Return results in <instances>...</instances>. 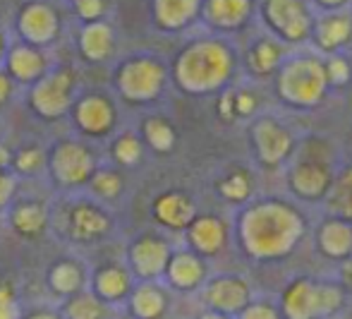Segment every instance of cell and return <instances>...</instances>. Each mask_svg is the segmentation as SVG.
Returning a JSON list of instances; mask_svg holds the SVG:
<instances>
[{"label": "cell", "mask_w": 352, "mask_h": 319, "mask_svg": "<svg viewBox=\"0 0 352 319\" xmlns=\"http://www.w3.org/2000/svg\"><path fill=\"white\" fill-rule=\"evenodd\" d=\"M127 269L140 281H156L170 259V247L156 233H144L127 245Z\"/></svg>", "instance_id": "cell-11"}, {"label": "cell", "mask_w": 352, "mask_h": 319, "mask_svg": "<svg viewBox=\"0 0 352 319\" xmlns=\"http://www.w3.org/2000/svg\"><path fill=\"white\" fill-rule=\"evenodd\" d=\"M98 166L101 161H98L96 149L82 137L58 139L48 152L46 161V171L51 173L53 183L65 192H77L87 187Z\"/></svg>", "instance_id": "cell-3"}, {"label": "cell", "mask_w": 352, "mask_h": 319, "mask_svg": "<svg viewBox=\"0 0 352 319\" xmlns=\"http://www.w3.org/2000/svg\"><path fill=\"white\" fill-rule=\"evenodd\" d=\"M321 245L331 252V255H345L352 247V231L343 221H331L321 231Z\"/></svg>", "instance_id": "cell-33"}, {"label": "cell", "mask_w": 352, "mask_h": 319, "mask_svg": "<svg viewBox=\"0 0 352 319\" xmlns=\"http://www.w3.org/2000/svg\"><path fill=\"white\" fill-rule=\"evenodd\" d=\"M168 82V70L153 56H132L113 72V89L125 103L146 106L161 96Z\"/></svg>", "instance_id": "cell-4"}, {"label": "cell", "mask_w": 352, "mask_h": 319, "mask_svg": "<svg viewBox=\"0 0 352 319\" xmlns=\"http://www.w3.org/2000/svg\"><path fill=\"white\" fill-rule=\"evenodd\" d=\"M187 228H190L187 236H190V243L197 252L213 255V252L221 250L223 238H226V228H223V223L216 216H201V218L195 216Z\"/></svg>", "instance_id": "cell-25"}, {"label": "cell", "mask_w": 352, "mask_h": 319, "mask_svg": "<svg viewBox=\"0 0 352 319\" xmlns=\"http://www.w3.org/2000/svg\"><path fill=\"white\" fill-rule=\"evenodd\" d=\"M256 149L259 156L266 163H278L287 152H290V134L285 132L280 125H276L274 121H261L256 125Z\"/></svg>", "instance_id": "cell-24"}, {"label": "cell", "mask_w": 352, "mask_h": 319, "mask_svg": "<svg viewBox=\"0 0 352 319\" xmlns=\"http://www.w3.org/2000/svg\"><path fill=\"white\" fill-rule=\"evenodd\" d=\"M311 37H314L316 46L326 53H333L343 48L352 39V14L345 10L338 12H324L319 19H314L311 27Z\"/></svg>", "instance_id": "cell-19"}, {"label": "cell", "mask_w": 352, "mask_h": 319, "mask_svg": "<svg viewBox=\"0 0 352 319\" xmlns=\"http://www.w3.org/2000/svg\"><path fill=\"white\" fill-rule=\"evenodd\" d=\"M163 274H166L173 286L185 291V288H195L201 281L204 264H201V259L195 252H175V255L170 252V259H168Z\"/></svg>", "instance_id": "cell-23"}, {"label": "cell", "mask_w": 352, "mask_h": 319, "mask_svg": "<svg viewBox=\"0 0 352 319\" xmlns=\"http://www.w3.org/2000/svg\"><path fill=\"white\" fill-rule=\"evenodd\" d=\"M324 68H326V79H329V82H333V84H343V82H348V77H350V68H348V63H345L343 58L333 56L329 63L324 65Z\"/></svg>", "instance_id": "cell-38"}, {"label": "cell", "mask_w": 352, "mask_h": 319, "mask_svg": "<svg viewBox=\"0 0 352 319\" xmlns=\"http://www.w3.org/2000/svg\"><path fill=\"white\" fill-rule=\"evenodd\" d=\"M0 68L8 72V77L12 79L14 84L32 87L34 82H38V79L53 68V63H51V58H48V51L29 46V43L17 39V41H10L8 53H5Z\"/></svg>", "instance_id": "cell-12"}, {"label": "cell", "mask_w": 352, "mask_h": 319, "mask_svg": "<svg viewBox=\"0 0 352 319\" xmlns=\"http://www.w3.org/2000/svg\"><path fill=\"white\" fill-rule=\"evenodd\" d=\"M14 87H17V84H14L12 79L8 77V72H5V70L0 68V111H3V108L8 106L10 101H12Z\"/></svg>", "instance_id": "cell-40"}, {"label": "cell", "mask_w": 352, "mask_h": 319, "mask_svg": "<svg viewBox=\"0 0 352 319\" xmlns=\"http://www.w3.org/2000/svg\"><path fill=\"white\" fill-rule=\"evenodd\" d=\"M17 190H19V181L10 168H3L0 171V212L12 204V199L17 197Z\"/></svg>", "instance_id": "cell-36"}, {"label": "cell", "mask_w": 352, "mask_h": 319, "mask_svg": "<svg viewBox=\"0 0 352 319\" xmlns=\"http://www.w3.org/2000/svg\"><path fill=\"white\" fill-rule=\"evenodd\" d=\"M14 29H17L19 41L48 51V48L60 39L63 17L51 3L32 0V3H27V5L19 8Z\"/></svg>", "instance_id": "cell-9"}, {"label": "cell", "mask_w": 352, "mask_h": 319, "mask_svg": "<svg viewBox=\"0 0 352 319\" xmlns=\"http://www.w3.org/2000/svg\"><path fill=\"white\" fill-rule=\"evenodd\" d=\"M206 296L221 310H232L245 300V286L240 281H232V278H218L209 286Z\"/></svg>", "instance_id": "cell-32"}, {"label": "cell", "mask_w": 352, "mask_h": 319, "mask_svg": "<svg viewBox=\"0 0 352 319\" xmlns=\"http://www.w3.org/2000/svg\"><path fill=\"white\" fill-rule=\"evenodd\" d=\"M77 99V70L70 65H53L38 82L29 87L27 103L41 121H58L67 116Z\"/></svg>", "instance_id": "cell-6"}, {"label": "cell", "mask_w": 352, "mask_h": 319, "mask_svg": "<svg viewBox=\"0 0 352 319\" xmlns=\"http://www.w3.org/2000/svg\"><path fill=\"white\" fill-rule=\"evenodd\" d=\"M58 231L77 245H94L108 238L113 231V218L108 209L94 197H67L60 204Z\"/></svg>", "instance_id": "cell-5"}, {"label": "cell", "mask_w": 352, "mask_h": 319, "mask_svg": "<svg viewBox=\"0 0 352 319\" xmlns=\"http://www.w3.org/2000/svg\"><path fill=\"white\" fill-rule=\"evenodd\" d=\"M256 0H201L199 17L211 29L221 32H235L250 22Z\"/></svg>", "instance_id": "cell-15"}, {"label": "cell", "mask_w": 352, "mask_h": 319, "mask_svg": "<svg viewBox=\"0 0 352 319\" xmlns=\"http://www.w3.org/2000/svg\"><path fill=\"white\" fill-rule=\"evenodd\" d=\"M345 274H348V281L352 283V264H350V267H348V271H345Z\"/></svg>", "instance_id": "cell-48"}, {"label": "cell", "mask_w": 352, "mask_h": 319, "mask_svg": "<svg viewBox=\"0 0 352 319\" xmlns=\"http://www.w3.org/2000/svg\"><path fill=\"white\" fill-rule=\"evenodd\" d=\"M142 142H146L153 152L166 154L175 147V130H173V125L166 118L151 116L142 125Z\"/></svg>", "instance_id": "cell-31"}, {"label": "cell", "mask_w": 352, "mask_h": 319, "mask_svg": "<svg viewBox=\"0 0 352 319\" xmlns=\"http://www.w3.org/2000/svg\"><path fill=\"white\" fill-rule=\"evenodd\" d=\"M256 106V99L252 96V92H230L226 99L221 101V113L226 118H235V116H250Z\"/></svg>", "instance_id": "cell-34"}, {"label": "cell", "mask_w": 352, "mask_h": 319, "mask_svg": "<svg viewBox=\"0 0 352 319\" xmlns=\"http://www.w3.org/2000/svg\"><path fill=\"white\" fill-rule=\"evenodd\" d=\"M22 310L17 302H0V319H19Z\"/></svg>", "instance_id": "cell-44"}, {"label": "cell", "mask_w": 352, "mask_h": 319, "mask_svg": "<svg viewBox=\"0 0 352 319\" xmlns=\"http://www.w3.org/2000/svg\"><path fill=\"white\" fill-rule=\"evenodd\" d=\"M144 156V142L137 132H120L111 142V158L116 166L120 168H132L142 161Z\"/></svg>", "instance_id": "cell-30"}, {"label": "cell", "mask_w": 352, "mask_h": 319, "mask_svg": "<svg viewBox=\"0 0 352 319\" xmlns=\"http://www.w3.org/2000/svg\"><path fill=\"white\" fill-rule=\"evenodd\" d=\"M5 212L8 226L24 240H36L51 226V209L38 197H14Z\"/></svg>", "instance_id": "cell-14"}, {"label": "cell", "mask_w": 352, "mask_h": 319, "mask_svg": "<svg viewBox=\"0 0 352 319\" xmlns=\"http://www.w3.org/2000/svg\"><path fill=\"white\" fill-rule=\"evenodd\" d=\"M153 218H156L158 223H163L166 228H175V231H180V228H187L192 223V218H195V202H192L190 197H187L185 192H163L158 194L156 199H153Z\"/></svg>", "instance_id": "cell-20"}, {"label": "cell", "mask_w": 352, "mask_h": 319, "mask_svg": "<svg viewBox=\"0 0 352 319\" xmlns=\"http://www.w3.org/2000/svg\"><path fill=\"white\" fill-rule=\"evenodd\" d=\"M87 187H89V192H91V197L98 199L101 204L113 202V199H118L122 194V190H125V176H122L118 168L98 166Z\"/></svg>", "instance_id": "cell-28"}, {"label": "cell", "mask_w": 352, "mask_h": 319, "mask_svg": "<svg viewBox=\"0 0 352 319\" xmlns=\"http://www.w3.org/2000/svg\"><path fill=\"white\" fill-rule=\"evenodd\" d=\"M46 286L53 296L60 300L74 296V293L89 288V269L82 259L74 257H60L48 267L46 271Z\"/></svg>", "instance_id": "cell-16"}, {"label": "cell", "mask_w": 352, "mask_h": 319, "mask_svg": "<svg viewBox=\"0 0 352 319\" xmlns=\"http://www.w3.org/2000/svg\"><path fill=\"white\" fill-rule=\"evenodd\" d=\"M72 125L79 132L82 139H103L116 130L118 125V108L113 103V99H108L106 94H82L74 99L72 108Z\"/></svg>", "instance_id": "cell-10"}, {"label": "cell", "mask_w": 352, "mask_h": 319, "mask_svg": "<svg viewBox=\"0 0 352 319\" xmlns=\"http://www.w3.org/2000/svg\"><path fill=\"white\" fill-rule=\"evenodd\" d=\"M8 46H10V37H8V32L0 27V65H3L5 53H8Z\"/></svg>", "instance_id": "cell-45"}, {"label": "cell", "mask_w": 352, "mask_h": 319, "mask_svg": "<svg viewBox=\"0 0 352 319\" xmlns=\"http://www.w3.org/2000/svg\"><path fill=\"white\" fill-rule=\"evenodd\" d=\"M3 168H10V149L0 142V171H3Z\"/></svg>", "instance_id": "cell-46"}, {"label": "cell", "mask_w": 352, "mask_h": 319, "mask_svg": "<svg viewBox=\"0 0 352 319\" xmlns=\"http://www.w3.org/2000/svg\"><path fill=\"white\" fill-rule=\"evenodd\" d=\"M127 302H130V310L135 319H161L168 307L166 291L161 286H156L153 281H142L140 286L132 288Z\"/></svg>", "instance_id": "cell-21"}, {"label": "cell", "mask_w": 352, "mask_h": 319, "mask_svg": "<svg viewBox=\"0 0 352 319\" xmlns=\"http://www.w3.org/2000/svg\"><path fill=\"white\" fill-rule=\"evenodd\" d=\"M280 58H283V43L276 41V39H259L247 51V65L259 74L274 72L278 68Z\"/></svg>", "instance_id": "cell-29"}, {"label": "cell", "mask_w": 352, "mask_h": 319, "mask_svg": "<svg viewBox=\"0 0 352 319\" xmlns=\"http://www.w3.org/2000/svg\"><path fill=\"white\" fill-rule=\"evenodd\" d=\"M135 288V276L120 262H103L94 271H89V291L106 305H120L130 298Z\"/></svg>", "instance_id": "cell-13"}, {"label": "cell", "mask_w": 352, "mask_h": 319, "mask_svg": "<svg viewBox=\"0 0 352 319\" xmlns=\"http://www.w3.org/2000/svg\"><path fill=\"white\" fill-rule=\"evenodd\" d=\"M221 192L226 194L228 199H232V202L245 199L247 194H250V181H247V176H242V173H235V176L226 178V181L221 183Z\"/></svg>", "instance_id": "cell-37"}, {"label": "cell", "mask_w": 352, "mask_h": 319, "mask_svg": "<svg viewBox=\"0 0 352 319\" xmlns=\"http://www.w3.org/2000/svg\"><path fill=\"white\" fill-rule=\"evenodd\" d=\"M232 72V53L223 41L199 39L177 53L173 77L177 87L190 94H206L228 82Z\"/></svg>", "instance_id": "cell-1"}, {"label": "cell", "mask_w": 352, "mask_h": 319, "mask_svg": "<svg viewBox=\"0 0 352 319\" xmlns=\"http://www.w3.org/2000/svg\"><path fill=\"white\" fill-rule=\"evenodd\" d=\"M77 51L87 63H106L116 53V29L106 19L87 22L77 34Z\"/></svg>", "instance_id": "cell-17"}, {"label": "cell", "mask_w": 352, "mask_h": 319, "mask_svg": "<svg viewBox=\"0 0 352 319\" xmlns=\"http://www.w3.org/2000/svg\"><path fill=\"white\" fill-rule=\"evenodd\" d=\"M302 231V223L297 214L285 204H261L245 214L242 221V236L256 255H276L292 245L297 233Z\"/></svg>", "instance_id": "cell-2"}, {"label": "cell", "mask_w": 352, "mask_h": 319, "mask_svg": "<svg viewBox=\"0 0 352 319\" xmlns=\"http://www.w3.org/2000/svg\"><path fill=\"white\" fill-rule=\"evenodd\" d=\"M329 168L319 156L305 158L295 166L292 171V187L305 197H319L329 187Z\"/></svg>", "instance_id": "cell-22"}, {"label": "cell", "mask_w": 352, "mask_h": 319, "mask_svg": "<svg viewBox=\"0 0 352 319\" xmlns=\"http://www.w3.org/2000/svg\"><path fill=\"white\" fill-rule=\"evenodd\" d=\"M0 302H17V296H14V288L8 278L0 276Z\"/></svg>", "instance_id": "cell-43"}, {"label": "cell", "mask_w": 352, "mask_h": 319, "mask_svg": "<svg viewBox=\"0 0 352 319\" xmlns=\"http://www.w3.org/2000/svg\"><path fill=\"white\" fill-rule=\"evenodd\" d=\"M321 12H338V10H345L352 0H311Z\"/></svg>", "instance_id": "cell-42"}, {"label": "cell", "mask_w": 352, "mask_h": 319, "mask_svg": "<svg viewBox=\"0 0 352 319\" xmlns=\"http://www.w3.org/2000/svg\"><path fill=\"white\" fill-rule=\"evenodd\" d=\"M74 14L82 19L84 24L87 22H98V19L106 17V0H72Z\"/></svg>", "instance_id": "cell-35"}, {"label": "cell", "mask_w": 352, "mask_h": 319, "mask_svg": "<svg viewBox=\"0 0 352 319\" xmlns=\"http://www.w3.org/2000/svg\"><path fill=\"white\" fill-rule=\"evenodd\" d=\"M19 319H63L60 310H48V307H34V310L22 312Z\"/></svg>", "instance_id": "cell-41"}, {"label": "cell", "mask_w": 352, "mask_h": 319, "mask_svg": "<svg viewBox=\"0 0 352 319\" xmlns=\"http://www.w3.org/2000/svg\"><path fill=\"white\" fill-rule=\"evenodd\" d=\"M0 142H3V130H0Z\"/></svg>", "instance_id": "cell-51"}, {"label": "cell", "mask_w": 352, "mask_h": 319, "mask_svg": "<svg viewBox=\"0 0 352 319\" xmlns=\"http://www.w3.org/2000/svg\"><path fill=\"white\" fill-rule=\"evenodd\" d=\"M326 68L316 58H295L287 65H283L278 89L287 101L297 106H311L319 101L326 89Z\"/></svg>", "instance_id": "cell-7"}, {"label": "cell", "mask_w": 352, "mask_h": 319, "mask_svg": "<svg viewBox=\"0 0 352 319\" xmlns=\"http://www.w3.org/2000/svg\"><path fill=\"white\" fill-rule=\"evenodd\" d=\"M345 214H350V216H352V199H350V204H348V209H345Z\"/></svg>", "instance_id": "cell-49"}, {"label": "cell", "mask_w": 352, "mask_h": 319, "mask_svg": "<svg viewBox=\"0 0 352 319\" xmlns=\"http://www.w3.org/2000/svg\"><path fill=\"white\" fill-rule=\"evenodd\" d=\"M350 199H352V168L343 173V178L338 181V187H336V204H338L340 212L348 209Z\"/></svg>", "instance_id": "cell-39"}, {"label": "cell", "mask_w": 352, "mask_h": 319, "mask_svg": "<svg viewBox=\"0 0 352 319\" xmlns=\"http://www.w3.org/2000/svg\"><path fill=\"white\" fill-rule=\"evenodd\" d=\"M63 319H111V305L98 300L89 288L65 298L60 305Z\"/></svg>", "instance_id": "cell-26"}, {"label": "cell", "mask_w": 352, "mask_h": 319, "mask_svg": "<svg viewBox=\"0 0 352 319\" xmlns=\"http://www.w3.org/2000/svg\"><path fill=\"white\" fill-rule=\"evenodd\" d=\"M245 319H274L269 310H252Z\"/></svg>", "instance_id": "cell-47"}, {"label": "cell", "mask_w": 352, "mask_h": 319, "mask_svg": "<svg viewBox=\"0 0 352 319\" xmlns=\"http://www.w3.org/2000/svg\"><path fill=\"white\" fill-rule=\"evenodd\" d=\"M46 161L48 152L38 144H27L17 152H10V171L17 178H36L46 171Z\"/></svg>", "instance_id": "cell-27"}, {"label": "cell", "mask_w": 352, "mask_h": 319, "mask_svg": "<svg viewBox=\"0 0 352 319\" xmlns=\"http://www.w3.org/2000/svg\"><path fill=\"white\" fill-rule=\"evenodd\" d=\"M204 319H221V317H216V315H209V317H204Z\"/></svg>", "instance_id": "cell-50"}, {"label": "cell", "mask_w": 352, "mask_h": 319, "mask_svg": "<svg viewBox=\"0 0 352 319\" xmlns=\"http://www.w3.org/2000/svg\"><path fill=\"white\" fill-rule=\"evenodd\" d=\"M261 19L285 43L305 41L314 27V14L305 0H264Z\"/></svg>", "instance_id": "cell-8"}, {"label": "cell", "mask_w": 352, "mask_h": 319, "mask_svg": "<svg viewBox=\"0 0 352 319\" xmlns=\"http://www.w3.org/2000/svg\"><path fill=\"white\" fill-rule=\"evenodd\" d=\"M201 0H153V24L163 32H182L195 19H199Z\"/></svg>", "instance_id": "cell-18"}]
</instances>
